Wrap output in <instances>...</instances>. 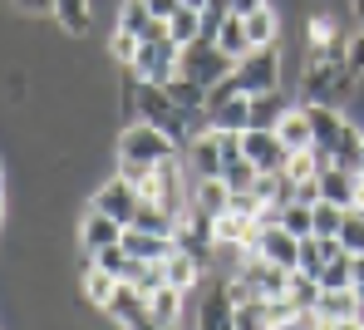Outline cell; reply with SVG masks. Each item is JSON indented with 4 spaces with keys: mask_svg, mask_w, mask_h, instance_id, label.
<instances>
[{
    "mask_svg": "<svg viewBox=\"0 0 364 330\" xmlns=\"http://www.w3.org/2000/svg\"><path fill=\"white\" fill-rule=\"evenodd\" d=\"M237 84H242V94H271V89H286V50L281 45H261V50H251L242 55L237 65Z\"/></svg>",
    "mask_w": 364,
    "mask_h": 330,
    "instance_id": "obj_3",
    "label": "cell"
},
{
    "mask_svg": "<svg viewBox=\"0 0 364 330\" xmlns=\"http://www.w3.org/2000/svg\"><path fill=\"white\" fill-rule=\"evenodd\" d=\"M128 281H133V286H138V291L148 296V291H158V286H163L168 276H163V262H138V271H133Z\"/></svg>",
    "mask_w": 364,
    "mask_h": 330,
    "instance_id": "obj_36",
    "label": "cell"
},
{
    "mask_svg": "<svg viewBox=\"0 0 364 330\" xmlns=\"http://www.w3.org/2000/svg\"><path fill=\"white\" fill-rule=\"evenodd\" d=\"M89 207L109 212L114 222H123V227H128V222L138 217V207H143V188H138V183H128L119 168H114L109 178H99V183L89 188Z\"/></svg>",
    "mask_w": 364,
    "mask_h": 330,
    "instance_id": "obj_5",
    "label": "cell"
},
{
    "mask_svg": "<svg viewBox=\"0 0 364 330\" xmlns=\"http://www.w3.org/2000/svg\"><path fill=\"white\" fill-rule=\"evenodd\" d=\"M0 183H5V153H0Z\"/></svg>",
    "mask_w": 364,
    "mask_h": 330,
    "instance_id": "obj_48",
    "label": "cell"
},
{
    "mask_svg": "<svg viewBox=\"0 0 364 330\" xmlns=\"http://www.w3.org/2000/svg\"><path fill=\"white\" fill-rule=\"evenodd\" d=\"M163 276H168V286H178L187 296H197V286L207 281V266L197 262V257H187V252H173L168 262H163Z\"/></svg>",
    "mask_w": 364,
    "mask_h": 330,
    "instance_id": "obj_21",
    "label": "cell"
},
{
    "mask_svg": "<svg viewBox=\"0 0 364 330\" xmlns=\"http://www.w3.org/2000/svg\"><path fill=\"white\" fill-rule=\"evenodd\" d=\"M232 207V188L222 178H192V193H187V212H202V217H227Z\"/></svg>",
    "mask_w": 364,
    "mask_h": 330,
    "instance_id": "obj_14",
    "label": "cell"
},
{
    "mask_svg": "<svg viewBox=\"0 0 364 330\" xmlns=\"http://www.w3.org/2000/svg\"><path fill=\"white\" fill-rule=\"evenodd\" d=\"M123 247L133 252V262H168L178 252L173 237H158V232H143V227H128L123 232Z\"/></svg>",
    "mask_w": 364,
    "mask_h": 330,
    "instance_id": "obj_18",
    "label": "cell"
},
{
    "mask_svg": "<svg viewBox=\"0 0 364 330\" xmlns=\"http://www.w3.org/2000/svg\"><path fill=\"white\" fill-rule=\"evenodd\" d=\"M217 45H222V55H227L232 65H237L242 55H251V40H246V20H242V15H227V20H222Z\"/></svg>",
    "mask_w": 364,
    "mask_h": 330,
    "instance_id": "obj_28",
    "label": "cell"
},
{
    "mask_svg": "<svg viewBox=\"0 0 364 330\" xmlns=\"http://www.w3.org/2000/svg\"><path fill=\"white\" fill-rule=\"evenodd\" d=\"M104 50H109V60H114L119 69H128L133 60H138V40H133L128 30H119V25H114V35H109V45H104Z\"/></svg>",
    "mask_w": 364,
    "mask_h": 330,
    "instance_id": "obj_35",
    "label": "cell"
},
{
    "mask_svg": "<svg viewBox=\"0 0 364 330\" xmlns=\"http://www.w3.org/2000/svg\"><path fill=\"white\" fill-rule=\"evenodd\" d=\"M182 45L173 35H158V40H138V60H133V74L148 79V84H168L173 74H182Z\"/></svg>",
    "mask_w": 364,
    "mask_h": 330,
    "instance_id": "obj_6",
    "label": "cell"
},
{
    "mask_svg": "<svg viewBox=\"0 0 364 330\" xmlns=\"http://www.w3.org/2000/svg\"><path fill=\"white\" fill-rule=\"evenodd\" d=\"M242 153L256 163V173H281L286 158H291V148L281 143L276 129H246L242 133Z\"/></svg>",
    "mask_w": 364,
    "mask_h": 330,
    "instance_id": "obj_12",
    "label": "cell"
},
{
    "mask_svg": "<svg viewBox=\"0 0 364 330\" xmlns=\"http://www.w3.org/2000/svg\"><path fill=\"white\" fill-rule=\"evenodd\" d=\"M5 217H10V183H0V227H5Z\"/></svg>",
    "mask_w": 364,
    "mask_h": 330,
    "instance_id": "obj_43",
    "label": "cell"
},
{
    "mask_svg": "<svg viewBox=\"0 0 364 330\" xmlns=\"http://www.w3.org/2000/svg\"><path fill=\"white\" fill-rule=\"evenodd\" d=\"M173 153H182V143L173 138V133L153 129V124H143V119H133V124H123L119 138H114V163H119V173L128 178V183H148L153 178V168L163 163V158H173Z\"/></svg>",
    "mask_w": 364,
    "mask_h": 330,
    "instance_id": "obj_1",
    "label": "cell"
},
{
    "mask_svg": "<svg viewBox=\"0 0 364 330\" xmlns=\"http://www.w3.org/2000/svg\"><path fill=\"white\" fill-rule=\"evenodd\" d=\"M123 222H114L109 212H99V207H84V217H79V227H74V247H79V257H94V252H104V247H114L123 242Z\"/></svg>",
    "mask_w": 364,
    "mask_h": 330,
    "instance_id": "obj_9",
    "label": "cell"
},
{
    "mask_svg": "<svg viewBox=\"0 0 364 330\" xmlns=\"http://www.w3.org/2000/svg\"><path fill=\"white\" fill-rule=\"evenodd\" d=\"M296 104V94L286 89H271V94H251V129H276L281 114Z\"/></svg>",
    "mask_w": 364,
    "mask_h": 330,
    "instance_id": "obj_23",
    "label": "cell"
},
{
    "mask_svg": "<svg viewBox=\"0 0 364 330\" xmlns=\"http://www.w3.org/2000/svg\"><path fill=\"white\" fill-rule=\"evenodd\" d=\"M256 178H261V173H256V163H251V158H232V163H227V168H222V183H227V188H232V193H251V188H256Z\"/></svg>",
    "mask_w": 364,
    "mask_h": 330,
    "instance_id": "obj_31",
    "label": "cell"
},
{
    "mask_svg": "<svg viewBox=\"0 0 364 330\" xmlns=\"http://www.w3.org/2000/svg\"><path fill=\"white\" fill-rule=\"evenodd\" d=\"M114 291H119V276H114V271H104V266H94V262L79 266V296H84L89 311L104 316V306L114 301Z\"/></svg>",
    "mask_w": 364,
    "mask_h": 330,
    "instance_id": "obj_13",
    "label": "cell"
},
{
    "mask_svg": "<svg viewBox=\"0 0 364 330\" xmlns=\"http://www.w3.org/2000/svg\"><path fill=\"white\" fill-rule=\"evenodd\" d=\"M148 10H153V20H173V10H178L182 0H143Z\"/></svg>",
    "mask_w": 364,
    "mask_h": 330,
    "instance_id": "obj_40",
    "label": "cell"
},
{
    "mask_svg": "<svg viewBox=\"0 0 364 330\" xmlns=\"http://www.w3.org/2000/svg\"><path fill=\"white\" fill-rule=\"evenodd\" d=\"M182 5H187V10H207L212 0H182Z\"/></svg>",
    "mask_w": 364,
    "mask_h": 330,
    "instance_id": "obj_47",
    "label": "cell"
},
{
    "mask_svg": "<svg viewBox=\"0 0 364 330\" xmlns=\"http://www.w3.org/2000/svg\"><path fill=\"white\" fill-rule=\"evenodd\" d=\"M310 212H315V237H340V222H345V212H350V207H340V202H325V198H320Z\"/></svg>",
    "mask_w": 364,
    "mask_h": 330,
    "instance_id": "obj_34",
    "label": "cell"
},
{
    "mask_svg": "<svg viewBox=\"0 0 364 330\" xmlns=\"http://www.w3.org/2000/svg\"><path fill=\"white\" fill-rule=\"evenodd\" d=\"M340 247L350 257H364V207H350L345 222H340Z\"/></svg>",
    "mask_w": 364,
    "mask_h": 330,
    "instance_id": "obj_33",
    "label": "cell"
},
{
    "mask_svg": "<svg viewBox=\"0 0 364 330\" xmlns=\"http://www.w3.org/2000/svg\"><path fill=\"white\" fill-rule=\"evenodd\" d=\"M25 20H55V0H10Z\"/></svg>",
    "mask_w": 364,
    "mask_h": 330,
    "instance_id": "obj_38",
    "label": "cell"
},
{
    "mask_svg": "<svg viewBox=\"0 0 364 330\" xmlns=\"http://www.w3.org/2000/svg\"><path fill=\"white\" fill-rule=\"evenodd\" d=\"M133 119H143V124H153V129L173 133L178 143L192 138V124L182 119V109L173 104V94H168V84H148V79H138V104H133Z\"/></svg>",
    "mask_w": 364,
    "mask_h": 330,
    "instance_id": "obj_2",
    "label": "cell"
},
{
    "mask_svg": "<svg viewBox=\"0 0 364 330\" xmlns=\"http://www.w3.org/2000/svg\"><path fill=\"white\" fill-rule=\"evenodd\" d=\"M251 252L266 257V262H276V266H286V271H296V266H301V237H291L281 222H261Z\"/></svg>",
    "mask_w": 364,
    "mask_h": 330,
    "instance_id": "obj_11",
    "label": "cell"
},
{
    "mask_svg": "<svg viewBox=\"0 0 364 330\" xmlns=\"http://www.w3.org/2000/svg\"><path fill=\"white\" fill-rule=\"evenodd\" d=\"M355 291L364 296V257H355Z\"/></svg>",
    "mask_w": 364,
    "mask_h": 330,
    "instance_id": "obj_46",
    "label": "cell"
},
{
    "mask_svg": "<svg viewBox=\"0 0 364 330\" xmlns=\"http://www.w3.org/2000/svg\"><path fill=\"white\" fill-rule=\"evenodd\" d=\"M158 330H182V326H158Z\"/></svg>",
    "mask_w": 364,
    "mask_h": 330,
    "instance_id": "obj_49",
    "label": "cell"
},
{
    "mask_svg": "<svg viewBox=\"0 0 364 330\" xmlns=\"http://www.w3.org/2000/svg\"><path fill=\"white\" fill-rule=\"evenodd\" d=\"M276 133H281V143L286 148H315V129H310V109H305L301 99L281 114V124H276Z\"/></svg>",
    "mask_w": 364,
    "mask_h": 330,
    "instance_id": "obj_22",
    "label": "cell"
},
{
    "mask_svg": "<svg viewBox=\"0 0 364 330\" xmlns=\"http://www.w3.org/2000/svg\"><path fill=\"white\" fill-rule=\"evenodd\" d=\"M173 242H178V252H187V257H197V262L207 266V276H212V266H217V217L187 212Z\"/></svg>",
    "mask_w": 364,
    "mask_h": 330,
    "instance_id": "obj_8",
    "label": "cell"
},
{
    "mask_svg": "<svg viewBox=\"0 0 364 330\" xmlns=\"http://www.w3.org/2000/svg\"><path fill=\"white\" fill-rule=\"evenodd\" d=\"M320 198L325 202H340V207H355V168H340V163H330L325 158V168H320Z\"/></svg>",
    "mask_w": 364,
    "mask_h": 330,
    "instance_id": "obj_20",
    "label": "cell"
},
{
    "mask_svg": "<svg viewBox=\"0 0 364 330\" xmlns=\"http://www.w3.org/2000/svg\"><path fill=\"white\" fill-rule=\"evenodd\" d=\"M345 65H350V69L364 79V20L350 30V55H345Z\"/></svg>",
    "mask_w": 364,
    "mask_h": 330,
    "instance_id": "obj_39",
    "label": "cell"
},
{
    "mask_svg": "<svg viewBox=\"0 0 364 330\" xmlns=\"http://www.w3.org/2000/svg\"><path fill=\"white\" fill-rule=\"evenodd\" d=\"M242 20H246V40H251V50H261V45H281V35H286V20H281L276 0H266L261 10H251V15H242Z\"/></svg>",
    "mask_w": 364,
    "mask_h": 330,
    "instance_id": "obj_16",
    "label": "cell"
},
{
    "mask_svg": "<svg viewBox=\"0 0 364 330\" xmlns=\"http://www.w3.org/2000/svg\"><path fill=\"white\" fill-rule=\"evenodd\" d=\"M168 94H173V104L182 109V119H187L192 129H202V114H207V84H197V79H187V74H173V79H168Z\"/></svg>",
    "mask_w": 364,
    "mask_h": 330,
    "instance_id": "obj_15",
    "label": "cell"
},
{
    "mask_svg": "<svg viewBox=\"0 0 364 330\" xmlns=\"http://www.w3.org/2000/svg\"><path fill=\"white\" fill-rule=\"evenodd\" d=\"M355 207H364V163L355 168Z\"/></svg>",
    "mask_w": 364,
    "mask_h": 330,
    "instance_id": "obj_44",
    "label": "cell"
},
{
    "mask_svg": "<svg viewBox=\"0 0 364 330\" xmlns=\"http://www.w3.org/2000/svg\"><path fill=\"white\" fill-rule=\"evenodd\" d=\"M286 296H291L301 311H315V301H320V281H315L310 271H291V281H286Z\"/></svg>",
    "mask_w": 364,
    "mask_h": 330,
    "instance_id": "obj_32",
    "label": "cell"
},
{
    "mask_svg": "<svg viewBox=\"0 0 364 330\" xmlns=\"http://www.w3.org/2000/svg\"><path fill=\"white\" fill-rule=\"evenodd\" d=\"M227 5H232V15H251V10H261L266 0H227Z\"/></svg>",
    "mask_w": 364,
    "mask_h": 330,
    "instance_id": "obj_42",
    "label": "cell"
},
{
    "mask_svg": "<svg viewBox=\"0 0 364 330\" xmlns=\"http://www.w3.org/2000/svg\"><path fill=\"white\" fill-rule=\"evenodd\" d=\"M271 330H320V321H315V311H305L301 321H291V326H271Z\"/></svg>",
    "mask_w": 364,
    "mask_h": 330,
    "instance_id": "obj_41",
    "label": "cell"
},
{
    "mask_svg": "<svg viewBox=\"0 0 364 330\" xmlns=\"http://www.w3.org/2000/svg\"><path fill=\"white\" fill-rule=\"evenodd\" d=\"M310 207H315V202H301V198L281 207V227H286L291 237H315V212H310Z\"/></svg>",
    "mask_w": 364,
    "mask_h": 330,
    "instance_id": "obj_29",
    "label": "cell"
},
{
    "mask_svg": "<svg viewBox=\"0 0 364 330\" xmlns=\"http://www.w3.org/2000/svg\"><path fill=\"white\" fill-rule=\"evenodd\" d=\"M192 330H237V301L227 291V276H207L192 296Z\"/></svg>",
    "mask_w": 364,
    "mask_h": 330,
    "instance_id": "obj_4",
    "label": "cell"
},
{
    "mask_svg": "<svg viewBox=\"0 0 364 330\" xmlns=\"http://www.w3.org/2000/svg\"><path fill=\"white\" fill-rule=\"evenodd\" d=\"M320 168H325V153H320V148H291V158H286L281 173H286L291 183H315Z\"/></svg>",
    "mask_w": 364,
    "mask_h": 330,
    "instance_id": "obj_27",
    "label": "cell"
},
{
    "mask_svg": "<svg viewBox=\"0 0 364 330\" xmlns=\"http://www.w3.org/2000/svg\"><path fill=\"white\" fill-rule=\"evenodd\" d=\"M168 35H173L178 45L202 40V10H187V5H178V10H173V20H168Z\"/></svg>",
    "mask_w": 364,
    "mask_h": 330,
    "instance_id": "obj_30",
    "label": "cell"
},
{
    "mask_svg": "<svg viewBox=\"0 0 364 330\" xmlns=\"http://www.w3.org/2000/svg\"><path fill=\"white\" fill-rule=\"evenodd\" d=\"M128 227H143V232H158V237H178L182 217L173 212V207H163V202L143 198V207H138V217H133Z\"/></svg>",
    "mask_w": 364,
    "mask_h": 330,
    "instance_id": "obj_24",
    "label": "cell"
},
{
    "mask_svg": "<svg viewBox=\"0 0 364 330\" xmlns=\"http://www.w3.org/2000/svg\"><path fill=\"white\" fill-rule=\"evenodd\" d=\"M237 330H271V326H266L261 301H246V306H237Z\"/></svg>",
    "mask_w": 364,
    "mask_h": 330,
    "instance_id": "obj_37",
    "label": "cell"
},
{
    "mask_svg": "<svg viewBox=\"0 0 364 330\" xmlns=\"http://www.w3.org/2000/svg\"><path fill=\"white\" fill-rule=\"evenodd\" d=\"M182 74L187 79H197V84H222L227 74H232V60L222 55V45L217 40H192V45H182Z\"/></svg>",
    "mask_w": 364,
    "mask_h": 330,
    "instance_id": "obj_7",
    "label": "cell"
},
{
    "mask_svg": "<svg viewBox=\"0 0 364 330\" xmlns=\"http://www.w3.org/2000/svg\"><path fill=\"white\" fill-rule=\"evenodd\" d=\"M55 30L69 40H89L94 30V0H55Z\"/></svg>",
    "mask_w": 364,
    "mask_h": 330,
    "instance_id": "obj_17",
    "label": "cell"
},
{
    "mask_svg": "<svg viewBox=\"0 0 364 330\" xmlns=\"http://www.w3.org/2000/svg\"><path fill=\"white\" fill-rule=\"evenodd\" d=\"M256 217H242V212H227V217H217V242H227V247H246L251 252V242H256Z\"/></svg>",
    "mask_w": 364,
    "mask_h": 330,
    "instance_id": "obj_26",
    "label": "cell"
},
{
    "mask_svg": "<svg viewBox=\"0 0 364 330\" xmlns=\"http://www.w3.org/2000/svg\"><path fill=\"white\" fill-rule=\"evenodd\" d=\"M315 281H320V291H350V286H355V257L340 247L330 262L315 271Z\"/></svg>",
    "mask_w": 364,
    "mask_h": 330,
    "instance_id": "obj_25",
    "label": "cell"
},
{
    "mask_svg": "<svg viewBox=\"0 0 364 330\" xmlns=\"http://www.w3.org/2000/svg\"><path fill=\"white\" fill-rule=\"evenodd\" d=\"M104 316H109V326H114V330H158V326H153V316H148V296H143L133 281H119L114 301L104 306Z\"/></svg>",
    "mask_w": 364,
    "mask_h": 330,
    "instance_id": "obj_10",
    "label": "cell"
},
{
    "mask_svg": "<svg viewBox=\"0 0 364 330\" xmlns=\"http://www.w3.org/2000/svg\"><path fill=\"white\" fill-rule=\"evenodd\" d=\"M187 291H178V286H158V291H148V316H153V326H182V311H187Z\"/></svg>",
    "mask_w": 364,
    "mask_h": 330,
    "instance_id": "obj_19",
    "label": "cell"
},
{
    "mask_svg": "<svg viewBox=\"0 0 364 330\" xmlns=\"http://www.w3.org/2000/svg\"><path fill=\"white\" fill-rule=\"evenodd\" d=\"M345 10H350V20H355V25L364 20V0H345Z\"/></svg>",
    "mask_w": 364,
    "mask_h": 330,
    "instance_id": "obj_45",
    "label": "cell"
}]
</instances>
